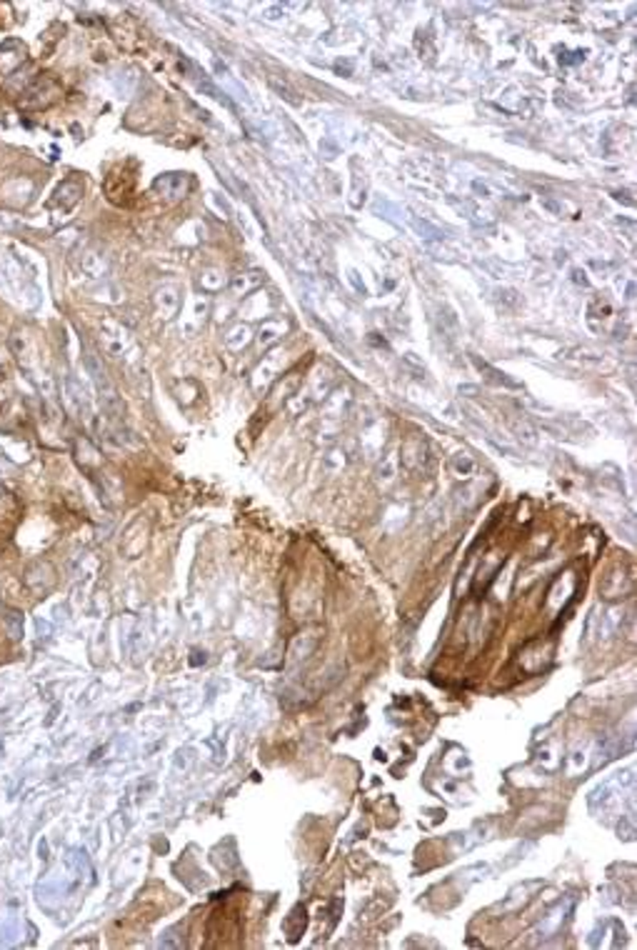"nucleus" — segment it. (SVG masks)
I'll return each mask as SVG.
<instances>
[{
  "mask_svg": "<svg viewBox=\"0 0 637 950\" xmlns=\"http://www.w3.org/2000/svg\"><path fill=\"white\" fill-rule=\"evenodd\" d=\"M410 225H413L415 233H418L425 243L445 241V230H443V228H438V225H435V223H430V220L418 218V215H410Z\"/></svg>",
  "mask_w": 637,
  "mask_h": 950,
  "instance_id": "obj_12",
  "label": "nucleus"
},
{
  "mask_svg": "<svg viewBox=\"0 0 637 950\" xmlns=\"http://www.w3.org/2000/svg\"><path fill=\"white\" fill-rule=\"evenodd\" d=\"M473 363H475V368L480 370V373L485 375L488 380H493V383H498V385H505V388H520V383H515L512 378H507V375L502 373V370H498V368H493L490 363H485V360H480V358H473Z\"/></svg>",
  "mask_w": 637,
  "mask_h": 950,
  "instance_id": "obj_14",
  "label": "nucleus"
},
{
  "mask_svg": "<svg viewBox=\"0 0 637 950\" xmlns=\"http://www.w3.org/2000/svg\"><path fill=\"white\" fill-rule=\"evenodd\" d=\"M153 308L158 320H173L183 308V288L178 283H163L153 296Z\"/></svg>",
  "mask_w": 637,
  "mask_h": 950,
  "instance_id": "obj_2",
  "label": "nucleus"
},
{
  "mask_svg": "<svg viewBox=\"0 0 637 950\" xmlns=\"http://www.w3.org/2000/svg\"><path fill=\"white\" fill-rule=\"evenodd\" d=\"M285 360H288V355H285V350H275V353H270L265 360H263L258 368L253 370V388L255 390H260V388H265L270 380H275V375L280 373L283 370V365H285Z\"/></svg>",
  "mask_w": 637,
  "mask_h": 950,
  "instance_id": "obj_4",
  "label": "nucleus"
},
{
  "mask_svg": "<svg viewBox=\"0 0 637 950\" xmlns=\"http://www.w3.org/2000/svg\"><path fill=\"white\" fill-rule=\"evenodd\" d=\"M80 268H83V273H85L88 278H102L107 273L105 253H100L98 248H90V251H85V256H83V261H80Z\"/></svg>",
  "mask_w": 637,
  "mask_h": 950,
  "instance_id": "obj_11",
  "label": "nucleus"
},
{
  "mask_svg": "<svg viewBox=\"0 0 637 950\" xmlns=\"http://www.w3.org/2000/svg\"><path fill=\"white\" fill-rule=\"evenodd\" d=\"M225 286H228V278H225V273L220 268H205L200 273V288H203V293H218Z\"/></svg>",
  "mask_w": 637,
  "mask_h": 950,
  "instance_id": "obj_13",
  "label": "nucleus"
},
{
  "mask_svg": "<svg viewBox=\"0 0 637 950\" xmlns=\"http://www.w3.org/2000/svg\"><path fill=\"white\" fill-rule=\"evenodd\" d=\"M6 623H8V630H11V638H21L23 635V615L18 613V610H11V613L6 615Z\"/></svg>",
  "mask_w": 637,
  "mask_h": 950,
  "instance_id": "obj_18",
  "label": "nucleus"
},
{
  "mask_svg": "<svg viewBox=\"0 0 637 950\" xmlns=\"http://www.w3.org/2000/svg\"><path fill=\"white\" fill-rule=\"evenodd\" d=\"M498 303L500 306L505 308V310H515V308H520V296H517V291H512V288H502V291H498Z\"/></svg>",
  "mask_w": 637,
  "mask_h": 950,
  "instance_id": "obj_17",
  "label": "nucleus"
},
{
  "mask_svg": "<svg viewBox=\"0 0 637 950\" xmlns=\"http://www.w3.org/2000/svg\"><path fill=\"white\" fill-rule=\"evenodd\" d=\"M208 313H210L208 296H190L188 303H185V308H183V313H178V315H180V333H183L185 338L198 335V333L203 330Z\"/></svg>",
  "mask_w": 637,
  "mask_h": 950,
  "instance_id": "obj_1",
  "label": "nucleus"
},
{
  "mask_svg": "<svg viewBox=\"0 0 637 950\" xmlns=\"http://www.w3.org/2000/svg\"><path fill=\"white\" fill-rule=\"evenodd\" d=\"M188 188H190V180H188V175H183V173H168V175H163V178L155 180V190L168 200H180L185 193H188Z\"/></svg>",
  "mask_w": 637,
  "mask_h": 950,
  "instance_id": "obj_6",
  "label": "nucleus"
},
{
  "mask_svg": "<svg viewBox=\"0 0 637 950\" xmlns=\"http://www.w3.org/2000/svg\"><path fill=\"white\" fill-rule=\"evenodd\" d=\"M350 281L355 283V288H357V291H360V293H365V286H362V283L357 281V273H355V271H350Z\"/></svg>",
  "mask_w": 637,
  "mask_h": 950,
  "instance_id": "obj_20",
  "label": "nucleus"
},
{
  "mask_svg": "<svg viewBox=\"0 0 637 950\" xmlns=\"http://www.w3.org/2000/svg\"><path fill=\"white\" fill-rule=\"evenodd\" d=\"M587 315H590V320H595V318H602V320L612 318V306H610V301H605V298H592V301H590V308H587Z\"/></svg>",
  "mask_w": 637,
  "mask_h": 950,
  "instance_id": "obj_16",
  "label": "nucleus"
},
{
  "mask_svg": "<svg viewBox=\"0 0 637 950\" xmlns=\"http://www.w3.org/2000/svg\"><path fill=\"white\" fill-rule=\"evenodd\" d=\"M270 313H273V298L265 291H260V288L255 293H250L243 301V308H240V315L248 318V320H258V318H265Z\"/></svg>",
  "mask_w": 637,
  "mask_h": 950,
  "instance_id": "obj_5",
  "label": "nucleus"
},
{
  "mask_svg": "<svg viewBox=\"0 0 637 950\" xmlns=\"http://www.w3.org/2000/svg\"><path fill=\"white\" fill-rule=\"evenodd\" d=\"M288 333H290V323L288 320H263L260 330H258V340H260L263 348H270L275 343H280Z\"/></svg>",
  "mask_w": 637,
  "mask_h": 950,
  "instance_id": "obj_9",
  "label": "nucleus"
},
{
  "mask_svg": "<svg viewBox=\"0 0 637 950\" xmlns=\"http://www.w3.org/2000/svg\"><path fill=\"white\" fill-rule=\"evenodd\" d=\"M585 61V51H572V53H565V56H560V63H565V66H572V63H582Z\"/></svg>",
  "mask_w": 637,
  "mask_h": 950,
  "instance_id": "obj_19",
  "label": "nucleus"
},
{
  "mask_svg": "<svg viewBox=\"0 0 637 950\" xmlns=\"http://www.w3.org/2000/svg\"><path fill=\"white\" fill-rule=\"evenodd\" d=\"M560 355L565 360H570V363H577V365H600L602 363V355L587 350V348H567V350H562Z\"/></svg>",
  "mask_w": 637,
  "mask_h": 950,
  "instance_id": "obj_15",
  "label": "nucleus"
},
{
  "mask_svg": "<svg viewBox=\"0 0 637 950\" xmlns=\"http://www.w3.org/2000/svg\"><path fill=\"white\" fill-rule=\"evenodd\" d=\"M263 286V273L258 271H248V273H238L228 281V291L233 293V298H248L250 293H255L258 288Z\"/></svg>",
  "mask_w": 637,
  "mask_h": 950,
  "instance_id": "obj_7",
  "label": "nucleus"
},
{
  "mask_svg": "<svg viewBox=\"0 0 637 950\" xmlns=\"http://www.w3.org/2000/svg\"><path fill=\"white\" fill-rule=\"evenodd\" d=\"M100 340H102V348H105L107 353H112V355H122V353L127 350V348L133 345V335H130V330H127L122 323H117V320H105L100 325Z\"/></svg>",
  "mask_w": 637,
  "mask_h": 950,
  "instance_id": "obj_3",
  "label": "nucleus"
},
{
  "mask_svg": "<svg viewBox=\"0 0 637 950\" xmlns=\"http://www.w3.org/2000/svg\"><path fill=\"white\" fill-rule=\"evenodd\" d=\"M250 340H253V330H250V325H245L243 320L230 325L223 335V343L230 348V350H243V348L250 345Z\"/></svg>",
  "mask_w": 637,
  "mask_h": 950,
  "instance_id": "obj_10",
  "label": "nucleus"
},
{
  "mask_svg": "<svg viewBox=\"0 0 637 950\" xmlns=\"http://www.w3.org/2000/svg\"><path fill=\"white\" fill-rule=\"evenodd\" d=\"M80 198H83V185L78 180H65L63 185H58L56 195H53V205L63 208V213H68V210H73L80 203Z\"/></svg>",
  "mask_w": 637,
  "mask_h": 950,
  "instance_id": "obj_8",
  "label": "nucleus"
}]
</instances>
